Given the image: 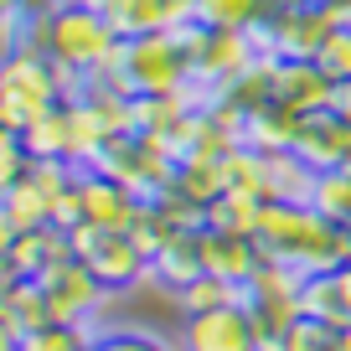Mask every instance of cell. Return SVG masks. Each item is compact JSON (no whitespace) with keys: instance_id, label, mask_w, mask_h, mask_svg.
<instances>
[{"instance_id":"obj_39","label":"cell","mask_w":351,"mask_h":351,"mask_svg":"<svg viewBox=\"0 0 351 351\" xmlns=\"http://www.w3.org/2000/svg\"><path fill=\"white\" fill-rule=\"evenodd\" d=\"M341 248H346V263H351V228H341Z\"/></svg>"},{"instance_id":"obj_41","label":"cell","mask_w":351,"mask_h":351,"mask_svg":"<svg viewBox=\"0 0 351 351\" xmlns=\"http://www.w3.org/2000/svg\"><path fill=\"white\" fill-rule=\"evenodd\" d=\"M0 130H5V119H0Z\"/></svg>"},{"instance_id":"obj_4","label":"cell","mask_w":351,"mask_h":351,"mask_svg":"<svg viewBox=\"0 0 351 351\" xmlns=\"http://www.w3.org/2000/svg\"><path fill=\"white\" fill-rule=\"evenodd\" d=\"M109 73L130 88L134 99L186 93V88H191V57H186V47H181V36H176V32H155V36L119 42Z\"/></svg>"},{"instance_id":"obj_6","label":"cell","mask_w":351,"mask_h":351,"mask_svg":"<svg viewBox=\"0 0 351 351\" xmlns=\"http://www.w3.org/2000/svg\"><path fill=\"white\" fill-rule=\"evenodd\" d=\"M99 171L114 176V181H124V186L134 191V197H160V191L176 186V160L171 150H165L160 140H150V134H119V140H109V150L99 155Z\"/></svg>"},{"instance_id":"obj_34","label":"cell","mask_w":351,"mask_h":351,"mask_svg":"<svg viewBox=\"0 0 351 351\" xmlns=\"http://www.w3.org/2000/svg\"><path fill=\"white\" fill-rule=\"evenodd\" d=\"M16 346H21V336H16V330L0 320V351H16Z\"/></svg>"},{"instance_id":"obj_12","label":"cell","mask_w":351,"mask_h":351,"mask_svg":"<svg viewBox=\"0 0 351 351\" xmlns=\"http://www.w3.org/2000/svg\"><path fill=\"white\" fill-rule=\"evenodd\" d=\"M269 93H274L279 104H289V109H300V114H315V109H330L336 83L320 73V62L279 57V62H274V77H269Z\"/></svg>"},{"instance_id":"obj_29","label":"cell","mask_w":351,"mask_h":351,"mask_svg":"<svg viewBox=\"0 0 351 351\" xmlns=\"http://www.w3.org/2000/svg\"><path fill=\"white\" fill-rule=\"evenodd\" d=\"M88 346H93V326H62V320H52V326L21 336L16 351H88Z\"/></svg>"},{"instance_id":"obj_40","label":"cell","mask_w":351,"mask_h":351,"mask_svg":"<svg viewBox=\"0 0 351 351\" xmlns=\"http://www.w3.org/2000/svg\"><path fill=\"white\" fill-rule=\"evenodd\" d=\"M341 351H351V326H341Z\"/></svg>"},{"instance_id":"obj_18","label":"cell","mask_w":351,"mask_h":351,"mask_svg":"<svg viewBox=\"0 0 351 351\" xmlns=\"http://www.w3.org/2000/svg\"><path fill=\"white\" fill-rule=\"evenodd\" d=\"M263 171H269V202H310V191H315V171L295 150L263 155Z\"/></svg>"},{"instance_id":"obj_2","label":"cell","mask_w":351,"mask_h":351,"mask_svg":"<svg viewBox=\"0 0 351 351\" xmlns=\"http://www.w3.org/2000/svg\"><path fill=\"white\" fill-rule=\"evenodd\" d=\"M32 42L42 47L62 73H73L77 83L104 73V67L114 62V52H119V36H114V26L104 21V11L93 0H62L52 16L32 21Z\"/></svg>"},{"instance_id":"obj_14","label":"cell","mask_w":351,"mask_h":351,"mask_svg":"<svg viewBox=\"0 0 351 351\" xmlns=\"http://www.w3.org/2000/svg\"><path fill=\"white\" fill-rule=\"evenodd\" d=\"M300 119H305L300 109H289V104H279V99H263V104H253V109H243V145L258 150V155L289 150L295 134H300Z\"/></svg>"},{"instance_id":"obj_37","label":"cell","mask_w":351,"mask_h":351,"mask_svg":"<svg viewBox=\"0 0 351 351\" xmlns=\"http://www.w3.org/2000/svg\"><path fill=\"white\" fill-rule=\"evenodd\" d=\"M11 279H16L11 274V253H0V285H11Z\"/></svg>"},{"instance_id":"obj_19","label":"cell","mask_w":351,"mask_h":351,"mask_svg":"<svg viewBox=\"0 0 351 351\" xmlns=\"http://www.w3.org/2000/svg\"><path fill=\"white\" fill-rule=\"evenodd\" d=\"M300 310H305L310 320H320V326H351V305H346V289H341L336 269L330 274H310L305 279V295H300Z\"/></svg>"},{"instance_id":"obj_28","label":"cell","mask_w":351,"mask_h":351,"mask_svg":"<svg viewBox=\"0 0 351 351\" xmlns=\"http://www.w3.org/2000/svg\"><path fill=\"white\" fill-rule=\"evenodd\" d=\"M124 232H130V238L140 243V253H145V258H155V253L165 248V238H171V232H181V228H176V222H171V212H165L160 202L150 197V202H140V212H134V222H130Z\"/></svg>"},{"instance_id":"obj_35","label":"cell","mask_w":351,"mask_h":351,"mask_svg":"<svg viewBox=\"0 0 351 351\" xmlns=\"http://www.w3.org/2000/svg\"><path fill=\"white\" fill-rule=\"evenodd\" d=\"M336 279H341V289H346V305H351V263H341Z\"/></svg>"},{"instance_id":"obj_1","label":"cell","mask_w":351,"mask_h":351,"mask_svg":"<svg viewBox=\"0 0 351 351\" xmlns=\"http://www.w3.org/2000/svg\"><path fill=\"white\" fill-rule=\"evenodd\" d=\"M258 248L263 258L289 263L295 274H330L346 263V248H341V228L326 222L310 202H269L258 222Z\"/></svg>"},{"instance_id":"obj_22","label":"cell","mask_w":351,"mask_h":351,"mask_svg":"<svg viewBox=\"0 0 351 351\" xmlns=\"http://www.w3.org/2000/svg\"><path fill=\"white\" fill-rule=\"evenodd\" d=\"M222 186L269 202V171H263V155L248 150V145H232V150L222 155Z\"/></svg>"},{"instance_id":"obj_3","label":"cell","mask_w":351,"mask_h":351,"mask_svg":"<svg viewBox=\"0 0 351 351\" xmlns=\"http://www.w3.org/2000/svg\"><path fill=\"white\" fill-rule=\"evenodd\" d=\"M77 93H83V83L73 73H62L36 42L0 57V119H5V130L21 134L36 114L57 109L62 99H77Z\"/></svg>"},{"instance_id":"obj_36","label":"cell","mask_w":351,"mask_h":351,"mask_svg":"<svg viewBox=\"0 0 351 351\" xmlns=\"http://www.w3.org/2000/svg\"><path fill=\"white\" fill-rule=\"evenodd\" d=\"M326 5H330L336 16H341V21H351V0H326Z\"/></svg>"},{"instance_id":"obj_38","label":"cell","mask_w":351,"mask_h":351,"mask_svg":"<svg viewBox=\"0 0 351 351\" xmlns=\"http://www.w3.org/2000/svg\"><path fill=\"white\" fill-rule=\"evenodd\" d=\"M274 11H289V5H315V0H269Z\"/></svg>"},{"instance_id":"obj_11","label":"cell","mask_w":351,"mask_h":351,"mask_svg":"<svg viewBox=\"0 0 351 351\" xmlns=\"http://www.w3.org/2000/svg\"><path fill=\"white\" fill-rule=\"evenodd\" d=\"M289 150H295L315 176H320V171H346V165H351V119H341L336 109L305 114Z\"/></svg>"},{"instance_id":"obj_26","label":"cell","mask_w":351,"mask_h":351,"mask_svg":"<svg viewBox=\"0 0 351 351\" xmlns=\"http://www.w3.org/2000/svg\"><path fill=\"white\" fill-rule=\"evenodd\" d=\"M171 300H176V310H181V315H202V310L238 305L243 289H238V285H228V279H217V274H202V279H191L186 289H176Z\"/></svg>"},{"instance_id":"obj_13","label":"cell","mask_w":351,"mask_h":351,"mask_svg":"<svg viewBox=\"0 0 351 351\" xmlns=\"http://www.w3.org/2000/svg\"><path fill=\"white\" fill-rule=\"evenodd\" d=\"M202 263H207V274L228 279V285H248L258 274L263 263V248L258 238H243V232H217V228H202Z\"/></svg>"},{"instance_id":"obj_23","label":"cell","mask_w":351,"mask_h":351,"mask_svg":"<svg viewBox=\"0 0 351 351\" xmlns=\"http://www.w3.org/2000/svg\"><path fill=\"white\" fill-rule=\"evenodd\" d=\"M21 140H26V150H32V160H67V99L57 104V109L36 114L21 130Z\"/></svg>"},{"instance_id":"obj_20","label":"cell","mask_w":351,"mask_h":351,"mask_svg":"<svg viewBox=\"0 0 351 351\" xmlns=\"http://www.w3.org/2000/svg\"><path fill=\"white\" fill-rule=\"evenodd\" d=\"M269 202L258 197H243V191H222L217 202H207V222L202 228H217V232H243V238H258V222Z\"/></svg>"},{"instance_id":"obj_9","label":"cell","mask_w":351,"mask_h":351,"mask_svg":"<svg viewBox=\"0 0 351 351\" xmlns=\"http://www.w3.org/2000/svg\"><path fill=\"white\" fill-rule=\"evenodd\" d=\"M73 191H77V217L93 222V228H119V232L134 222V212H140V202H145V197H134L124 181L104 176L99 165L77 171L73 176ZM83 222H77V228H83Z\"/></svg>"},{"instance_id":"obj_31","label":"cell","mask_w":351,"mask_h":351,"mask_svg":"<svg viewBox=\"0 0 351 351\" xmlns=\"http://www.w3.org/2000/svg\"><path fill=\"white\" fill-rule=\"evenodd\" d=\"M315 62H320V73H326L330 83H351V21H341L336 32L326 36Z\"/></svg>"},{"instance_id":"obj_8","label":"cell","mask_w":351,"mask_h":351,"mask_svg":"<svg viewBox=\"0 0 351 351\" xmlns=\"http://www.w3.org/2000/svg\"><path fill=\"white\" fill-rule=\"evenodd\" d=\"M181 351H258V330H253L248 305H222L202 310V315H181Z\"/></svg>"},{"instance_id":"obj_42","label":"cell","mask_w":351,"mask_h":351,"mask_svg":"<svg viewBox=\"0 0 351 351\" xmlns=\"http://www.w3.org/2000/svg\"><path fill=\"white\" fill-rule=\"evenodd\" d=\"M93 5H99V0H93Z\"/></svg>"},{"instance_id":"obj_32","label":"cell","mask_w":351,"mask_h":351,"mask_svg":"<svg viewBox=\"0 0 351 351\" xmlns=\"http://www.w3.org/2000/svg\"><path fill=\"white\" fill-rule=\"evenodd\" d=\"M26 171H32V150H26V140L16 130H0V197H5Z\"/></svg>"},{"instance_id":"obj_10","label":"cell","mask_w":351,"mask_h":351,"mask_svg":"<svg viewBox=\"0 0 351 351\" xmlns=\"http://www.w3.org/2000/svg\"><path fill=\"white\" fill-rule=\"evenodd\" d=\"M341 26V16L330 11L326 0L315 5H289V11H274L269 16V36H274V52L279 57H300V62H315L326 36Z\"/></svg>"},{"instance_id":"obj_15","label":"cell","mask_w":351,"mask_h":351,"mask_svg":"<svg viewBox=\"0 0 351 351\" xmlns=\"http://www.w3.org/2000/svg\"><path fill=\"white\" fill-rule=\"evenodd\" d=\"M207 274V263H202V228H181V232H171L165 238V248L150 258V279L160 289H186L191 279H202Z\"/></svg>"},{"instance_id":"obj_16","label":"cell","mask_w":351,"mask_h":351,"mask_svg":"<svg viewBox=\"0 0 351 351\" xmlns=\"http://www.w3.org/2000/svg\"><path fill=\"white\" fill-rule=\"evenodd\" d=\"M73 258V232L47 222V228H32V232H16V248H11V274L16 279H42L52 263Z\"/></svg>"},{"instance_id":"obj_5","label":"cell","mask_w":351,"mask_h":351,"mask_svg":"<svg viewBox=\"0 0 351 351\" xmlns=\"http://www.w3.org/2000/svg\"><path fill=\"white\" fill-rule=\"evenodd\" d=\"M73 258L88 263V274L99 279L104 289H134L140 279H150V258L140 253V243L130 238V232L119 228H93V222H83V228H73Z\"/></svg>"},{"instance_id":"obj_17","label":"cell","mask_w":351,"mask_h":351,"mask_svg":"<svg viewBox=\"0 0 351 351\" xmlns=\"http://www.w3.org/2000/svg\"><path fill=\"white\" fill-rule=\"evenodd\" d=\"M0 320L16 336H32V330L52 326V300H47L42 279H11V285L0 289Z\"/></svg>"},{"instance_id":"obj_27","label":"cell","mask_w":351,"mask_h":351,"mask_svg":"<svg viewBox=\"0 0 351 351\" xmlns=\"http://www.w3.org/2000/svg\"><path fill=\"white\" fill-rule=\"evenodd\" d=\"M88 351H181V341H165L140 326H93V346Z\"/></svg>"},{"instance_id":"obj_25","label":"cell","mask_w":351,"mask_h":351,"mask_svg":"<svg viewBox=\"0 0 351 351\" xmlns=\"http://www.w3.org/2000/svg\"><path fill=\"white\" fill-rule=\"evenodd\" d=\"M310 207H315L326 222H336V228H351V165L346 171H320L315 176Z\"/></svg>"},{"instance_id":"obj_30","label":"cell","mask_w":351,"mask_h":351,"mask_svg":"<svg viewBox=\"0 0 351 351\" xmlns=\"http://www.w3.org/2000/svg\"><path fill=\"white\" fill-rule=\"evenodd\" d=\"M279 351H341V330L336 326H320V320H310V315H300L295 326L285 330Z\"/></svg>"},{"instance_id":"obj_21","label":"cell","mask_w":351,"mask_h":351,"mask_svg":"<svg viewBox=\"0 0 351 351\" xmlns=\"http://www.w3.org/2000/svg\"><path fill=\"white\" fill-rule=\"evenodd\" d=\"M269 16H274L269 0H197V21L212 32H253Z\"/></svg>"},{"instance_id":"obj_33","label":"cell","mask_w":351,"mask_h":351,"mask_svg":"<svg viewBox=\"0 0 351 351\" xmlns=\"http://www.w3.org/2000/svg\"><path fill=\"white\" fill-rule=\"evenodd\" d=\"M330 109H336L341 119H351V83H336V99H330Z\"/></svg>"},{"instance_id":"obj_24","label":"cell","mask_w":351,"mask_h":351,"mask_svg":"<svg viewBox=\"0 0 351 351\" xmlns=\"http://www.w3.org/2000/svg\"><path fill=\"white\" fill-rule=\"evenodd\" d=\"M176 191L186 202H197V207H207V202H217L222 191V160H212V155H191V160L176 165Z\"/></svg>"},{"instance_id":"obj_7","label":"cell","mask_w":351,"mask_h":351,"mask_svg":"<svg viewBox=\"0 0 351 351\" xmlns=\"http://www.w3.org/2000/svg\"><path fill=\"white\" fill-rule=\"evenodd\" d=\"M42 289L52 300V320H62V326H93L104 310V295H109L99 279L88 274V263H77V258L52 263L42 274Z\"/></svg>"}]
</instances>
